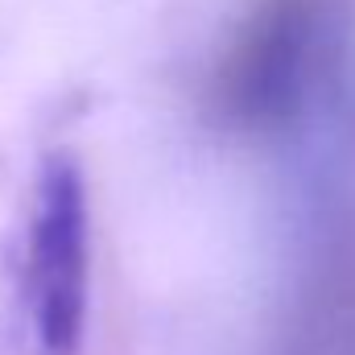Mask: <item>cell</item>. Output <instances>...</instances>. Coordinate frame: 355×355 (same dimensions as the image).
<instances>
[{
    "label": "cell",
    "mask_w": 355,
    "mask_h": 355,
    "mask_svg": "<svg viewBox=\"0 0 355 355\" xmlns=\"http://www.w3.org/2000/svg\"><path fill=\"white\" fill-rule=\"evenodd\" d=\"M327 50V0H261L211 71V116L236 132H272L289 124L318 83Z\"/></svg>",
    "instance_id": "obj_1"
},
{
    "label": "cell",
    "mask_w": 355,
    "mask_h": 355,
    "mask_svg": "<svg viewBox=\"0 0 355 355\" xmlns=\"http://www.w3.org/2000/svg\"><path fill=\"white\" fill-rule=\"evenodd\" d=\"M91 219L83 170L71 153H50L29 194L21 248V331L29 355H79L87 327Z\"/></svg>",
    "instance_id": "obj_2"
}]
</instances>
